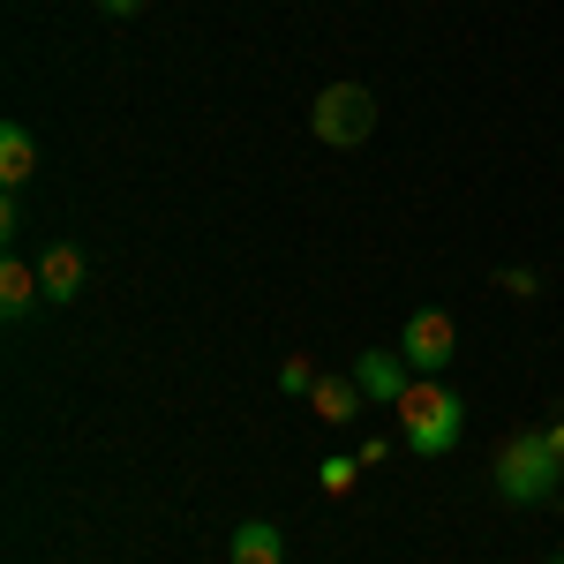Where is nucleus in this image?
Masks as SVG:
<instances>
[{"label":"nucleus","mask_w":564,"mask_h":564,"mask_svg":"<svg viewBox=\"0 0 564 564\" xmlns=\"http://www.w3.org/2000/svg\"><path fill=\"white\" fill-rule=\"evenodd\" d=\"M459 430H467V399L444 384V377H414L406 399H399V436L414 459H444L459 452Z\"/></svg>","instance_id":"nucleus-1"},{"label":"nucleus","mask_w":564,"mask_h":564,"mask_svg":"<svg viewBox=\"0 0 564 564\" xmlns=\"http://www.w3.org/2000/svg\"><path fill=\"white\" fill-rule=\"evenodd\" d=\"M557 489H564V467L542 430H520L497 444V497L505 505H550Z\"/></svg>","instance_id":"nucleus-2"},{"label":"nucleus","mask_w":564,"mask_h":564,"mask_svg":"<svg viewBox=\"0 0 564 564\" xmlns=\"http://www.w3.org/2000/svg\"><path fill=\"white\" fill-rule=\"evenodd\" d=\"M308 129L324 135L332 151L361 143V135L377 129V98H369V84H324V90H316V106H308Z\"/></svg>","instance_id":"nucleus-3"},{"label":"nucleus","mask_w":564,"mask_h":564,"mask_svg":"<svg viewBox=\"0 0 564 564\" xmlns=\"http://www.w3.org/2000/svg\"><path fill=\"white\" fill-rule=\"evenodd\" d=\"M399 354H406V369L444 377V369H452V354H459V324H452L444 308H414V316H406V332H399Z\"/></svg>","instance_id":"nucleus-4"},{"label":"nucleus","mask_w":564,"mask_h":564,"mask_svg":"<svg viewBox=\"0 0 564 564\" xmlns=\"http://www.w3.org/2000/svg\"><path fill=\"white\" fill-rule=\"evenodd\" d=\"M354 384L369 391L377 406H399V399H406V384H414V377H406V354H391V347H369L361 361H354Z\"/></svg>","instance_id":"nucleus-5"},{"label":"nucleus","mask_w":564,"mask_h":564,"mask_svg":"<svg viewBox=\"0 0 564 564\" xmlns=\"http://www.w3.org/2000/svg\"><path fill=\"white\" fill-rule=\"evenodd\" d=\"M84 249H76V241H53V249H45L39 257V286H45V302L53 308H68L76 302V294H84Z\"/></svg>","instance_id":"nucleus-6"},{"label":"nucleus","mask_w":564,"mask_h":564,"mask_svg":"<svg viewBox=\"0 0 564 564\" xmlns=\"http://www.w3.org/2000/svg\"><path fill=\"white\" fill-rule=\"evenodd\" d=\"M226 564H286V534L271 520H241L226 534Z\"/></svg>","instance_id":"nucleus-7"},{"label":"nucleus","mask_w":564,"mask_h":564,"mask_svg":"<svg viewBox=\"0 0 564 564\" xmlns=\"http://www.w3.org/2000/svg\"><path fill=\"white\" fill-rule=\"evenodd\" d=\"M39 302H45V286H39V263L8 257V263H0V316H8V324H23V316H31Z\"/></svg>","instance_id":"nucleus-8"},{"label":"nucleus","mask_w":564,"mask_h":564,"mask_svg":"<svg viewBox=\"0 0 564 564\" xmlns=\"http://www.w3.org/2000/svg\"><path fill=\"white\" fill-rule=\"evenodd\" d=\"M361 399H369V391L354 384V377H316V391H308L316 422H332V430H347L354 414H361Z\"/></svg>","instance_id":"nucleus-9"},{"label":"nucleus","mask_w":564,"mask_h":564,"mask_svg":"<svg viewBox=\"0 0 564 564\" xmlns=\"http://www.w3.org/2000/svg\"><path fill=\"white\" fill-rule=\"evenodd\" d=\"M31 174H39V135L23 129V121H8V129H0V181L23 188Z\"/></svg>","instance_id":"nucleus-10"},{"label":"nucleus","mask_w":564,"mask_h":564,"mask_svg":"<svg viewBox=\"0 0 564 564\" xmlns=\"http://www.w3.org/2000/svg\"><path fill=\"white\" fill-rule=\"evenodd\" d=\"M279 391H286V399H308V391H316V369H308L302 354H286V361H279Z\"/></svg>","instance_id":"nucleus-11"},{"label":"nucleus","mask_w":564,"mask_h":564,"mask_svg":"<svg viewBox=\"0 0 564 564\" xmlns=\"http://www.w3.org/2000/svg\"><path fill=\"white\" fill-rule=\"evenodd\" d=\"M316 481H324V497H347V489H354V459H347V452H332V459L316 467Z\"/></svg>","instance_id":"nucleus-12"},{"label":"nucleus","mask_w":564,"mask_h":564,"mask_svg":"<svg viewBox=\"0 0 564 564\" xmlns=\"http://www.w3.org/2000/svg\"><path fill=\"white\" fill-rule=\"evenodd\" d=\"M497 286H505V294H520V302H527V294H534V271H497Z\"/></svg>","instance_id":"nucleus-13"},{"label":"nucleus","mask_w":564,"mask_h":564,"mask_svg":"<svg viewBox=\"0 0 564 564\" xmlns=\"http://www.w3.org/2000/svg\"><path fill=\"white\" fill-rule=\"evenodd\" d=\"M542 436H550V452H557V467H564V414H557V422H550Z\"/></svg>","instance_id":"nucleus-14"},{"label":"nucleus","mask_w":564,"mask_h":564,"mask_svg":"<svg viewBox=\"0 0 564 564\" xmlns=\"http://www.w3.org/2000/svg\"><path fill=\"white\" fill-rule=\"evenodd\" d=\"M98 8H106V15H135L143 0H98Z\"/></svg>","instance_id":"nucleus-15"},{"label":"nucleus","mask_w":564,"mask_h":564,"mask_svg":"<svg viewBox=\"0 0 564 564\" xmlns=\"http://www.w3.org/2000/svg\"><path fill=\"white\" fill-rule=\"evenodd\" d=\"M550 564H564V557H550Z\"/></svg>","instance_id":"nucleus-16"}]
</instances>
